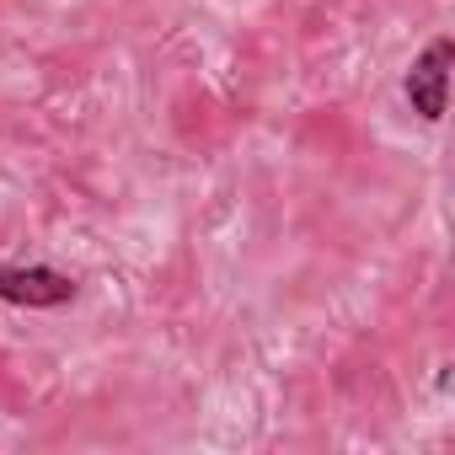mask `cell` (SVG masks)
Wrapping results in <instances>:
<instances>
[{
	"label": "cell",
	"instance_id": "cell-1",
	"mask_svg": "<svg viewBox=\"0 0 455 455\" xmlns=\"http://www.w3.org/2000/svg\"><path fill=\"white\" fill-rule=\"evenodd\" d=\"M450 60H455V44H450V38H434V44L418 54V65L407 70V102H412V113H418V118H428V124H439V118H444Z\"/></svg>",
	"mask_w": 455,
	"mask_h": 455
},
{
	"label": "cell",
	"instance_id": "cell-2",
	"mask_svg": "<svg viewBox=\"0 0 455 455\" xmlns=\"http://www.w3.org/2000/svg\"><path fill=\"white\" fill-rule=\"evenodd\" d=\"M0 300L12 306H33V311H49V306H65L76 300V279L60 274V268H12L0 258Z\"/></svg>",
	"mask_w": 455,
	"mask_h": 455
}]
</instances>
